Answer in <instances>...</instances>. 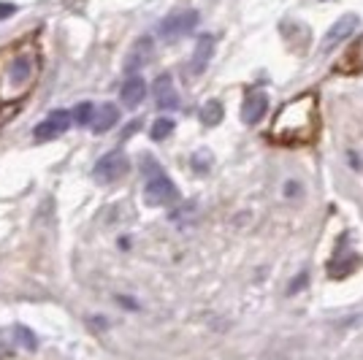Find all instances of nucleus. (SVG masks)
Wrapping results in <instances>:
<instances>
[{"instance_id":"nucleus-9","label":"nucleus","mask_w":363,"mask_h":360,"mask_svg":"<svg viewBox=\"0 0 363 360\" xmlns=\"http://www.w3.org/2000/svg\"><path fill=\"white\" fill-rule=\"evenodd\" d=\"M155 101L160 108H166V111H174V108H179V92L174 87V81H171V76L168 74H160L157 76V81H155Z\"/></svg>"},{"instance_id":"nucleus-8","label":"nucleus","mask_w":363,"mask_h":360,"mask_svg":"<svg viewBox=\"0 0 363 360\" xmlns=\"http://www.w3.org/2000/svg\"><path fill=\"white\" fill-rule=\"evenodd\" d=\"M152 55H155V44H152V38H138L136 44L130 46V52H128V57H125V71L128 74H133L138 68H144L147 62L152 60Z\"/></svg>"},{"instance_id":"nucleus-13","label":"nucleus","mask_w":363,"mask_h":360,"mask_svg":"<svg viewBox=\"0 0 363 360\" xmlns=\"http://www.w3.org/2000/svg\"><path fill=\"white\" fill-rule=\"evenodd\" d=\"M147 98V81L141 79V76H130L125 84H122V90H120V101L128 108H136L141 101Z\"/></svg>"},{"instance_id":"nucleus-19","label":"nucleus","mask_w":363,"mask_h":360,"mask_svg":"<svg viewBox=\"0 0 363 360\" xmlns=\"http://www.w3.org/2000/svg\"><path fill=\"white\" fill-rule=\"evenodd\" d=\"M16 11L14 3H0V19H9V16Z\"/></svg>"},{"instance_id":"nucleus-18","label":"nucleus","mask_w":363,"mask_h":360,"mask_svg":"<svg viewBox=\"0 0 363 360\" xmlns=\"http://www.w3.org/2000/svg\"><path fill=\"white\" fill-rule=\"evenodd\" d=\"M14 333H16V339L28 347V349H33V347H35V336H33L28 328H14Z\"/></svg>"},{"instance_id":"nucleus-4","label":"nucleus","mask_w":363,"mask_h":360,"mask_svg":"<svg viewBox=\"0 0 363 360\" xmlns=\"http://www.w3.org/2000/svg\"><path fill=\"white\" fill-rule=\"evenodd\" d=\"M128 171H130V160H128V154H125L122 150H114V152H108V154H104V157L95 163L92 176H95L98 184H111V181L122 179Z\"/></svg>"},{"instance_id":"nucleus-5","label":"nucleus","mask_w":363,"mask_h":360,"mask_svg":"<svg viewBox=\"0 0 363 360\" xmlns=\"http://www.w3.org/2000/svg\"><path fill=\"white\" fill-rule=\"evenodd\" d=\"M198 25V11L196 9H190V11H179V14H171L166 16L163 22H160V28L157 33L168 38V41H174V38H182V35H187V33H193Z\"/></svg>"},{"instance_id":"nucleus-2","label":"nucleus","mask_w":363,"mask_h":360,"mask_svg":"<svg viewBox=\"0 0 363 360\" xmlns=\"http://www.w3.org/2000/svg\"><path fill=\"white\" fill-rule=\"evenodd\" d=\"M41 74V57H38V49L28 46L16 55L11 65L6 68V79L0 84V101L6 103H16L19 98H25L33 90V84L38 81Z\"/></svg>"},{"instance_id":"nucleus-6","label":"nucleus","mask_w":363,"mask_h":360,"mask_svg":"<svg viewBox=\"0 0 363 360\" xmlns=\"http://www.w3.org/2000/svg\"><path fill=\"white\" fill-rule=\"evenodd\" d=\"M71 114L68 111H52L49 117H46L44 122H38L35 125V141H52V138H57V135H62L68 128H71Z\"/></svg>"},{"instance_id":"nucleus-12","label":"nucleus","mask_w":363,"mask_h":360,"mask_svg":"<svg viewBox=\"0 0 363 360\" xmlns=\"http://www.w3.org/2000/svg\"><path fill=\"white\" fill-rule=\"evenodd\" d=\"M117 122H120V108L114 103H101V106H95V117H92L90 128L95 133H106Z\"/></svg>"},{"instance_id":"nucleus-3","label":"nucleus","mask_w":363,"mask_h":360,"mask_svg":"<svg viewBox=\"0 0 363 360\" xmlns=\"http://www.w3.org/2000/svg\"><path fill=\"white\" fill-rule=\"evenodd\" d=\"M144 201H147L150 206H171V203L179 201V190H177V184L163 174V168L150 174L147 187H144Z\"/></svg>"},{"instance_id":"nucleus-11","label":"nucleus","mask_w":363,"mask_h":360,"mask_svg":"<svg viewBox=\"0 0 363 360\" xmlns=\"http://www.w3.org/2000/svg\"><path fill=\"white\" fill-rule=\"evenodd\" d=\"M358 25H361L358 14H345L342 19H336V22H333V28L328 30V35H325V46L342 44L345 38H350L352 33L358 30Z\"/></svg>"},{"instance_id":"nucleus-16","label":"nucleus","mask_w":363,"mask_h":360,"mask_svg":"<svg viewBox=\"0 0 363 360\" xmlns=\"http://www.w3.org/2000/svg\"><path fill=\"white\" fill-rule=\"evenodd\" d=\"M174 133V120H168V117H160V120L152 122V141H166L168 135Z\"/></svg>"},{"instance_id":"nucleus-17","label":"nucleus","mask_w":363,"mask_h":360,"mask_svg":"<svg viewBox=\"0 0 363 360\" xmlns=\"http://www.w3.org/2000/svg\"><path fill=\"white\" fill-rule=\"evenodd\" d=\"M209 165H212V154H209V152H198V154H193V168H196L198 174H206Z\"/></svg>"},{"instance_id":"nucleus-15","label":"nucleus","mask_w":363,"mask_h":360,"mask_svg":"<svg viewBox=\"0 0 363 360\" xmlns=\"http://www.w3.org/2000/svg\"><path fill=\"white\" fill-rule=\"evenodd\" d=\"M92 117H95V103H90V101L79 103L74 111H71V120H74L76 125H82V128H87L92 122Z\"/></svg>"},{"instance_id":"nucleus-7","label":"nucleus","mask_w":363,"mask_h":360,"mask_svg":"<svg viewBox=\"0 0 363 360\" xmlns=\"http://www.w3.org/2000/svg\"><path fill=\"white\" fill-rule=\"evenodd\" d=\"M266 111H269V95L263 90L247 92L244 106H242V120L247 122V125H257V122L266 117Z\"/></svg>"},{"instance_id":"nucleus-14","label":"nucleus","mask_w":363,"mask_h":360,"mask_svg":"<svg viewBox=\"0 0 363 360\" xmlns=\"http://www.w3.org/2000/svg\"><path fill=\"white\" fill-rule=\"evenodd\" d=\"M223 117H225V108H223L220 101H209V103H203V108H201V122L206 128H217L223 122Z\"/></svg>"},{"instance_id":"nucleus-10","label":"nucleus","mask_w":363,"mask_h":360,"mask_svg":"<svg viewBox=\"0 0 363 360\" xmlns=\"http://www.w3.org/2000/svg\"><path fill=\"white\" fill-rule=\"evenodd\" d=\"M212 55H214V35H201L198 38L196 49H193V57H190V71L193 74H203L206 71V65L212 62Z\"/></svg>"},{"instance_id":"nucleus-1","label":"nucleus","mask_w":363,"mask_h":360,"mask_svg":"<svg viewBox=\"0 0 363 360\" xmlns=\"http://www.w3.org/2000/svg\"><path fill=\"white\" fill-rule=\"evenodd\" d=\"M318 133V98L312 92H303L282 106L274 117L272 138L285 147H303L315 141Z\"/></svg>"}]
</instances>
